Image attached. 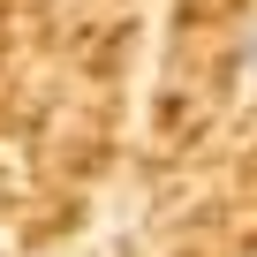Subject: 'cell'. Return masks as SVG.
<instances>
[{
    "mask_svg": "<svg viewBox=\"0 0 257 257\" xmlns=\"http://www.w3.org/2000/svg\"><path fill=\"white\" fill-rule=\"evenodd\" d=\"M234 68H242V83H249V91H257V31H249V38H242V53H234Z\"/></svg>",
    "mask_w": 257,
    "mask_h": 257,
    "instance_id": "obj_1",
    "label": "cell"
}]
</instances>
